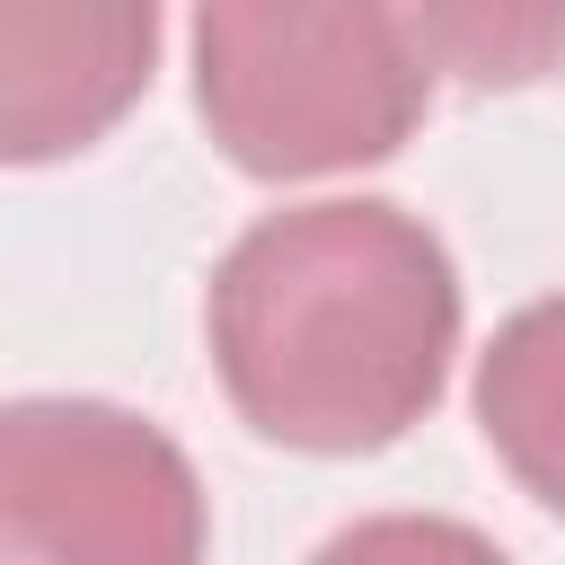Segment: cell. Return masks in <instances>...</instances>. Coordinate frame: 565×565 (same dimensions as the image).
Wrapping results in <instances>:
<instances>
[{
    "instance_id": "obj_1",
    "label": "cell",
    "mask_w": 565,
    "mask_h": 565,
    "mask_svg": "<svg viewBox=\"0 0 565 565\" xmlns=\"http://www.w3.org/2000/svg\"><path fill=\"white\" fill-rule=\"evenodd\" d=\"M203 335L247 433L309 459H371L441 406L459 265L380 194L265 212L212 265Z\"/></svg>"
},
{
    "instance_id": "obj_2",
    "label": "cell",
    "mask_w": 565,
    "mask_h": 565,
    "mask_svg": "<svg viewBox=\"0 0 565 565\" xmlns=\"http://www.w3.org/2000/svg\"><path fill=\"white\" fill-rule=\"evenodd\" d=\"M194 106L265 185L371 168L433 106V44L415 0H194Z\"/></svg>"
},
{
    "instance_id": "obj_3",
    "label": "cell",
    "mask_w": 565,
    "mask_h": 565,
    "mask_svg": "<svg viewBox=\"0 0 565 565\" xmlns=\"http://www.w3.org/2000/svg\"><path fill=\"white\" fill-rule=\"evenodd\" d=\"M212 539L194 459L106 397L0 406V565H194Z\"/></svg>"
},
{
    "instance_id": "obj_4",
    "label": "cell",
    "mask_w": 565,
    "mask_h": 565,
    "mask_svg": "<svg viewBox=\"0 0 565 565\" xmlns=\"http://www.w3.org/2000/svg\"><path fill=\"white\" fill-rule=\"evenodd\" d=\"M159 71V0H0V168L97 150Z\"/></svg>"
},
{
    "instance_id": "obj_5",
    "label": "cell",
    "mask_w": 565,
    "mask_h": 565,
    "mask_svg": "<svg viewBox=\"0 0 565 565\" xmlns=\"http://www.w3.org/2000/svg\"><path fill=\"white\" fill-rule=\"evenodd\" d=\"M477 424L512 486L565 512V291L512 309L477 353Z\"/></svg>"
},
{
    "instance_id": "obj_6",
    "label": "cell",
    "mask_w": 565,
    "mask_h": 565,
    "mask_svg": "<svg viewBox=\"0 0 565 565\" xmlns=\"http://www.w3.org/2000/svg\"><path fill=\"white\" fill-rule=\"evenodd\" d=\"M424 44L468 88H539L565 71V0H415Z\"/></svg>"
}]
</instances>
